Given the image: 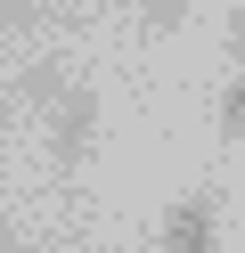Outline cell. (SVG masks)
<instances>
[{
    "label": "cell",
    "instance_id": "8992f818",
    "mask_svg": "<svg viewBox=\"0 0 245 253\" xmlns=\"http://www.w3.org/2000/svg\"><path fill=\"white\" fill-rule=\"evenodd\" d=\"M8 106H16V90H8V82H0V123H8Z\"/></svg>",
    "mask_w": 245,
    "mask_h": 253
},
{
    "label": "cell",
    "instance_id": "277c9868",
    "mask_svg": "<svg viewBox=\"0 0 245 253\" xmlns=\"http://www.w3.org/2000/svg\"><path fill=\"white\" fill-rule=\"evenodd\" d=\"M180 17H188V0H147V41H172Z\"/></svg>",
    "mask_w": 245,
    "mask_h": 253
},
{
    "label": "cell",
    "instance_id": "7a4b0ae2",
    "mask_svg": "<svg viewBox=\"0 0 245 253\" xmlns=\"http://www.w3.org/2000/svg\"><path fill=\"white\" fill-rule=\"evenodd\" d=\"M163 253H221V196L212 188H188L163 212Z\"/></svg>",
    "mask_w": 245,
    "mask_h": 253
},
{
    "label": "cell",
    "instance_id": "6da1fadb",
    "mask_svg": "<svg viewBox=\"0 0 245 253\" xmlns=\"http://www.w3.org/2000/svg\"><path fill=\"white\" fill-rule=\"evenodd\" d=\"M41 115H49V164H57V171H82L90 147H98V90L65 74V82L41 98Z\"/></svg>",
    "mask_w": 245,
    "mask_h": 253
},
{
    "label": "cell",
    "instance_id": "52a82bcc",
    "mask_svg": "<svg viewBox=\"0 0 245 253\" xmlns=\"http://www.w3.org/2000/svg\"><path fill=\"white\" fill-rule=\"evenodd\" d=\"M8 245H16V229H8V220H0V253H8Z\"/></svg>",
    "mask_w": 245,
    "mask_h": 253
},
{
    "label": "cell",
    "instance_id": "5b68a950",
    "mask_svg": "<svg viewBox=\"0 0 245 253\" xmlns=\"http://www.w3.org/2000/svg\"><path fill=\"white\" fill-rule=\"evenodd\" d=\"M229 57H237V66H245V8H237V17H229Z\"/></svg>",
    "mask_w": 245,
    "mask_h": 253
},
{
    "label": "cell",
    "instance_id": "ba28073f",
    "mask_svg": "<svg viewBox=\"0 0 245 253\" xmlns=\"http://www.w3.org/2000/svg\"><path fill=\"white\" fill-rule=\"evenodd\" d=\"M8 253H49V245H8Z\"/></svg>",
    "mask_w": 245,
    "mask_h": 253
},
{
    "label": "cell",
    "instance_id": "3957f363",
    "mask_svg": "<svg viewBox=\"0 0 245 253\" xmlns=\"http://www.w3.org/2000/svg\"><path fill=\"white\" fill-rule=\"evenodd\" d=\"M212 123H221V147H245V66L229 74V90H221V106H212Z\"/></svg>",
    "mask_w": 245,
    "mask_h": 253
}]
</instances>
